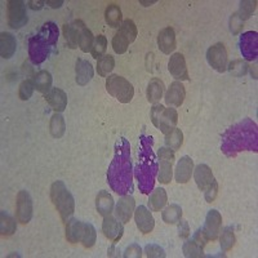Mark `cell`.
I'll return each mask as SVG.
<instances>
[{
	"label": "cell",
	"mask_w": 258,
	"mask_h": 258,
	"mask_svg": "<svg viewBox=\"0 0 258 258\" xmlns=\"http://www.w3.org/2000/svg\"><path fill=\"white\" fill-rule=\"evenodd\" d=\"M257 124L250 119H244L223 133L221 150L229 158H234L241 151H257Z\"/></svg>",
	"instance_id": "6da1fadb"
},
{
	"label": "cell",
	"mask_w": 258,
	"mask_h": 258,
	"mask_svg": "<svg viewBox=\"0 0 258 258\" xmlns=\"http://www.w3.org/2000/svg\"><path fill=\"white\" fill-rule=\"evenodd\" d=\"M110 187L119 195H126L132 187V163L129 154V144L125 138L117 142L115 156L107 172Z\"/></svg>",
	"instance_id": "7a4b0ae2"
},
{
	"label": "cell",
	"mask_w": 258,
	"mask_h": 258,
	"mask_svg": "<svg viewBox=\"0 0 258 258\" xmlns=\"http://www.w3.org/2000/svg\"><path fill=\"white\" fill-rule=\"evenodd\" d=\"M135 172L140 191L145 195L151 192V190L154 188V183H155L158 164H156L155 154L153 151V138L149 136L142 135L140 138L138 161Z\"/></svg>",
	"instance_id": "3957f363"
},
{
	"label": "cell",
	"mask_w": 258,
	"mask_h": 258,
	"mask_svg": "<svg viewBox=\"0 0 258 258\" xmlns=\"http://www.w3.org/2000/svg\"><path fill=\"white\" fill-rule=\"evenodd\" d=\"M50 200L59 213L62 222H68L75 212V199L63 181L53 182L50 186Z\"/></svg>",
	"instance_id": "277c9868"
},
{
	"label": "cell",
	"mask_w": 258,
	"mask_h": 258,
	"mask_svg": "<svg viewBox=\"0 0 258 258\" xmlns=\"http://www.w3.org/2000/svg\"><path fill=\"white\" fill-rule=\"evenodd\" d=\"M150 117L154 125L160 129V132L164 135L172 132L178 123V114L176 109L164 107L160 103H155L153 106V109L150 111Z\"/></svg>",
	"instance_id": "5b68a950"
},
{
	"label": "cell",
	"mask_w": 258,
	"mask_h": 258,
	"mask_svg": "<svg viewBox=\"0 0 258 258\" xmlns=\"http://www.w3.org/2000/svg\"><path fill=\"white\" fill-rule=\"evenodd\" d=\"M194 178L199 190L204 192L207 202H214L218 194V183L212 173L211 168L207 164H199L194 169Z\"/></svg>",
	"instance_id": "8992f818"
},
{
	"label": "cell",
	"mask_w": 258,
	"mask_h": 258,
	"mask_svg": "<svg viewBox=\"0 0 258 258\" xmlns=\"http://www.w3.org/2000/svg\"><path fill=\"white\" fill-rule=\"evenodd\" d=\"M106 91L121 103H129L135 96L132 83H129V80L116 74L109 75V78L106 79Z\"/></svg>",
	"instance_id": "52a82bcc"
},
{
	"label": "cell",
	"mask_w": 258,
	"mask_h": 258,
	"mask_svg": "<svg viewBox=\"0 0 258 258\" xmlns=\"http://www.w3.org/2000/svg\"><path fill=\"white\" fill-rule=\"evenodd\" d=\"M159 163L158 165V179L161 185H168L173 177V163H174V151L169 147H160L158 151Z\"/></svg>",
	"instance_id": "ba28073f"
},
{
	"label": "cell",
	"mask_w": 258,
	"mask_h": 258,
	"mask_svg": "<svg viewBox=\"0 0 258 258\" xmlns=\"http://www.w3.org/2000/svg\"><path fill=\"white\" fill-rule=\"evenodd\" d=\"M7 20L8 26L12 29L18 30L27 24L26 6L22 0H9L7 3Z\"/></svg>",
	"instance_id": "9c48e42d"
},
{
	"label": "cell",
	"mask_w": 258,
	"mask_h": 258,
	"mask_svg": "<svg viewBox=\"0 0 258 258\" xmlns=\"http://www.w3.org/2000/svg\"><path fill=\"white\" fill-rule=\"evenodd\" d=\"M32 199L27 191L21 190L17 194V199H16V220L17 222L22 225H27L32 218Z\"/></svg>",
	"instance_id": "30bf717a"
},
{
	"label": "cell",
	"mask_w": 258,
	"mask_h": 258,
	"mask_svg": "<svg viewBox=\"0 0 258 258\" xmlns=\"http://www.w3.org/2000/svg\"><path fill=\"white\" fill-rule=\"evenodd\" d=\"M207 61L212 69L217 73H225L227 70V50L222 43L212 45L207 50Z\"/></svg>",
	"instance_id": "8fae6325"
},
{
	"label": "cell",
	"mask_w": 258,
	"mask_h": 258,
	"mask_svg": "<svg viewBox=\"0 0 258 258\" xmlns=\"http://www.w3.org/2000/svg\"><path fill=\"white\" fill-rule=\"evenodd\" d=\"M50 47L48 43H45L41 38L38 35L31 36L29 40V57L30 61L34 64H40L47 59L48 54H49Z\"/></svg>",
	"instance_id": "7c38bea8"
},
{
	"label": "cell",
	"mask_w": 258,
	"mask_h": 258,
	"mask_svg": "<svg viewBox=\"0 0 258 258\" xmlns=\"http://www.w3.org/2000/svg\"><path fill=\"white\" fill-rule=\"evenodd\" d=\"M208 239L206 238V235L203 234V230L199 229L195 234H194L192 239L191 240L185 241L183 246H182V250H183V254L187 258H197V257H203L204 253L203 249L206 246Z\"/></svg>",
	"instance_id": "4fadbf2b"
},
{
	"label": "cell",
	"mask_w": 258,
	"mask_h": 258,
	"mask_svg": "<svg viewBox=\"0 0 258 258\" xmlns=\"http://www.w3.org/2000/svg\"><path fill=\"white\" fill-rule=\"evenodd\" d=\"M240 52L246 61H254L258 54V34L255 31L244 32L240 36Z\"/></svg>",
	"instance_id": "5bb4252c"
},
{
	"label": "cell",
	"mask_w": 258,
	"mask_h": 258,
	"mask_svg": "<svg viewBox=\"0 0 258 258\" xmlns=\"http://www.w3.org/2000/svg\"><path fill=\"white\" fill-rule=\"evenodd\" d=\"M168 70L177 82H179V80L181 82H187V80H190L185 56L182 53H174V54L170 56L169 62H168Z\"/></svg>",
	"instance_id": "9a60e30c"
},
{
	"label": "cell",
	"mask_w": 258,
	"mask_h": 258,
	"mask_svg": "<svg viewBox=\"0 0 258 258\" xmlns=\"http://www.w3.org/2000/svg\"><path fill=\"white\" fill-rule=\"evenodd\" d=\"M221 226H222V216L218 211L212 209L208 212L206 217V223L203 227V234L209 240H217L221 232Z\"/></svg>",
	"instance_id": "2e32d148"
},
{
	"label": "cell",
	"mask_w": 258,
	"mask_h": 258,
	"mask_svg": "<svg viewBox=\"0 0 258 258\" xmlns=\"http://www.w3.org/2000/svg\"><path fill=\"white\" fill-rule=\"evenodd\" d=\"M102 232L112 244H116L124 234L123 222H120L116 217H112L111 214L106 216V217H103Z\"/></svg>",
	"instance_id": "e0dca14e"
},
{
	"label": "cell",
	"mask_w": 258,
	"mask_h": 258,
	"mask_svg": "<svg viewBox=\"0 0 258 258\" xmlns=\"http://www.w3.org/2000/svg\"><path fill=\"white\" fill-rule=\"evenodd\" d=\"M136 202L135 198L131 195H123L115 206V217L120 222L126 223L131 221L132 216L135 214Z\"/></svg>",
	"instance_id": "ac0fdd59"
},
{
	"label": "cell",
	"mask_w": 258,
	"mask_h": 258,
	"mask_svg": "<svg viewBox=\"0 0 258 258\" xmlns=\"http://www.w3.org/2000/svg\"><path fill=\"white\" fill-rule=\"evenodd\" d=\"M135 221L137 229L145 235L150 234L155 227V220H154L153 214L144 206H140L135 209Z\"/></svg>",
	"instance_id": "d6986e66"
},
{
	"label": "cell",
	"mask_w": 258,
	"mask_h": 258,
	"mask_svg": "<svg viewBox=\"0 0 258 258\" xmlns=\"http://www.w3.org/2000/svg\"><path fill=\"white\" fill-rule=\"evenodd\" d=\"M158 47L164 54H170L177 48L176 32L170 26L160 30L158 35Z\"/></svg>",
	"instance_id": "ffe728a7"
},
{
	"label": "cell",
	"mask_w": 258,
	"mask_h": 258,
	"mask_svg": "<svg viewBox=\"0 0 258 258\" xmlns=\"http://www.w3.org/2000/svg\"><path fill=\"white\" fill-rule=\"evenodd\" d=\"M186 97V89L181 82H173L169 85V88L165 92V103L168 106L179 107L182 106Z\"/></svg>",
	"instance_id": "44dd1931"
},
{
	"label": "cell",
	"mask_w": 258,
	"mask_h": 258,
	"mask_svg": "<svg viewBox=\"0 0 258 258\" xmlns=\"http://www.w3.org/2000/svg\"><path fill=\"white\" fill-rule=\"evenodd\" d=\"M94 71L92 68V63L87 59L78 58L77 64H75V80H77L78 85L84 87L88 84L92 79H93Z\"/></svg>",
	"instance_id": "7402d4cb"
},
{
	"label": "cell",
	"mask_w": 258,
	"mask_h": 258,
	"mask_svg": "<svg viewBox=\"0 0 258 258\" xmlns=\"http://www.w3.org/2000/svg\"><path fill=\"white\" fill-rule=\"evenodd\" d=\"M194 173V161L190 156H182L177 163L174 177L178 183H186L190 181Z\"/></svg>",
	"instance_id": "603a6c76"
},
{
	"label": "cell",
	"mask_w": 258,
	"mask_h": 258,
	"mask_svg": "<svg viewBox=\"0 0 258 258\" xmlns=\"http://www.w3.org/2000/svg\"><path fill=\"white\" fill-rule=\"evenodd\" d=\"M48 105L56 112H62L68 107V94L61 88H52V91L45 94Z\"/></svg>",
	"instance_id": "cb8c5ba5"
},
{
	"label": "cell",
	"mask_w": 258,
	"mask_h": 258,
	"mask_svg": "<svg viewBox=\"0 0 258 258\" xmlns=\"http://www.w3.org/2000/svg\"><path fill=\"white\" fill-rule=\"evenodd\" d=\"M96 208L97 212H98L102 217H106V216L112 214L115 208V203L112 197L107 192V191L102 190L98 192V195H97L96 198Z\"/></svg>",
	"instance_id": "d4e9b609"
},
{
	"label": "cell",
	"mask_w": 258,
	"mask_h": 258,
	"mask_svg": "<svg viewBox=\"0 0 258 258\" xmlns=\"http://www.w3.org/2000/svg\"><path fill=\"white\" fill-rule=\"evenodd\" d=\"M17 41L11 32H2L0 34V54L2 58L9 59L16 53Z\"/></svg>",
	"instance_id": "484cf974"
},
{
	"label": "cell",
	"mask_w": 258,
	"mask_h": 258,
	"mask_svg": "<svg viewBox=\"0 0 258 258\" xmlns=\"http://www.w3.org/2000/svg\"><path fill=\"white\" fill-rule=\"evenodd\" d=\"M34 85H35V89L38 92L43 94H48L52 91V83L53 78L50 75L49 71L47 70H40L38 73L34 74V77L31 78Z\"/></svg>",
	"instance_id": "4316f807"
},
{
	"label": "cell",
	"mask_w": 258,
	"mask_h": 258,
	"mask_svg": "<svg viewBox=\"0 0 258 258\" xmlns=\"http://www.w3.org/2000/svg\"><path fill=\"white\" fill-rule=\"evenodd\" d=\"M78 29H79V48L82 49V52L88 53L92 50L94 43V36L92 34L91 30L85 26V24L82 20H77Z\"/></svg>",
	"instance_id": "83f0119b"
},
{
	"label": "cell",
	"mask_w": 258,
	"mask_h": 258,
	"mask_svg": "<svg viewBox=\"0 0 258 258\" xmlns=\"http://www.w3.org/2000/svg\"><path fill=\"white\" fill-rule=\"evenodd\" d=\"M83 226H84V222L77 220V218H70L66 222V239H68L69 243H80L83 234Z\"/></svg>",
	"instance_id": "f1b7e54d"
},
{
	"label": "cell",
	"mask_w": 258,
	"mask_h": 258,
	"mask_svg": "<svg viewBox=\"0 0 258 258\" xmlns=\"http://www.w3.org/2000/svg\"><path fill=\"white\" fill-rule=\"evenodd\" d=\"M165 85L163 83V80H160L159 78H153L150 80L149 85H147V91H146V97L147 101L150 103H158L160 101V98L163 97V93H164Z\"/></svg>",
	"instance_id": "f546056e"
},
{
	"label": "cell",
	"mask_w": 258,
	"mask_h": 258,
	"mask_svg": "<svg viewBox=\"0 0 258 258\" xmlns=\"http://www.w3.org/2000/svg\"><path fill=\"white\" fill-rule=\"evenodd\" d=\"M62 31H63L64 41L70 49L79 47V29H78L77 20L73 21L71 24H64Z\"/></svg>",
	"instance_id": "4dcf8cb0"
},
{
	"label": "cell",
	"mask_w": 258,
	"mask_h": 258,
	"mask_svg": "<svg viewBox=\"0 0 258 258\" xmlns=\"http://www.w3.org/2000/svg\"><path fill=\"white\" fill-rule=\"evenodd\" d=\"M36 35L47 41L50 47H54L57 44V40H58V27L54 22H45Z\"/></svg>",
	"instance_id": "1f68e13d"
},
{
	"label": "cell",
	"mask_w": 258,
	"mask_h": 258,
	"mask_svg": "<svg viewBox=\"0 0 258 258\" xmlns=\"http://www.w3.org/2000/svg\"><path fill=\"white\" fill-rule=\"evenodd\" d=\"M105 20L106 24L109 25L112 29H119L123 22V15H121V9L117 4L111 3L106 7L105 11Z\"/></svg>",
	"instance_id": "d6a6232c"
},
{
	"label": "cell",
	"mask_w": 258,
	"mask_h": 258,
	"mask_svg": "<svg viewBox=\"0 0 258 258\" xmlns=\"http://www.w3.org/2000/svg\"><path fill=\"white\" fill-rule=\"evenodd\" d=\"M168 202L167 191L164 188H155L149 198V207L153 212H160Z\"/></svg>",
	"instance_id": "836d02e7"
},
{
	"label": "cell",
	"mask_w": 258,
	"mask_h": 258,
	"mask_svg": "<svg viewBox=\"0 0 258 258\" xmlns=\"http://www.w3.org/2000/svg\"><path fill=\"white\" fill-rule=\"evenodd\" d=\"M17 230V223L15 218L6 211L0 213V235L2 236H12Z\"/></svg>",
	"instance_id": "e575fe53"
},
{
	"label": "cell",
	"mask_w": 258,
	"mask_h": 258,
	"mask_svg": "<svg viewBox=\"0 0 258 258\" xmlns=\"http://www.w3.org/2000/svg\"><path fill=\"white\" fill-rule=\"evenodd\" d=\"M49 131L52 137L54 138H61L63 137L64 132H66V123H64V119L59 112L53 114L50 117L49 123Z\"/></svg>",
	"instance_id": "d590c367"
},
{
	"label": "cell",
	"mask_w": 258,
	"mask_h": 258,
	"mask_svg": "<svg viewBox=\"0 0 258 258\" xmlns=\"http://www.w3.org/2000/svg\"><path fill=\"white\" fill-rule=\"evenodd\" d=\"M161 218L167 225H176L182 218V208L177 204H170L163 211Z\"/></svg>",
	"instance_id": "8d00e7d4"
},
{
	"label": "cell",
	"mask_w": 258,
	"mask_h": 258,
	"mask_svg": "<svg viewBox=\"0 0 258 258\" xmlns=\"http://www.w3.org/2000/svg\"><path fill=\"white\" fill-rule=\"evenodd\" d=\"M115 59L111 54H103L101 58L97 59V73L102 78L109 77V74L114 70Z\"/></svg>",
	"instance_id": "74e56055"
},
{
	"label": "cell",
	"mask_w": 258,
	"mask_h": 258,
	"mask_svg": "<svg viewBox=\"0 0 258 258\" xmlns=\"http://www.w3.org/2000/svg\"><path fill=\"white\" fill-rule=\"evenodd\" d=\"M182 144H183V133L181 129L174 128L172 132L165 135V146L169 147L170 150L177 151L181 149Z\"/></svg>",
	"instance_id": "f35d334b"
},
{
	"label": "cell",
	"mask_w": 258,
	"mask_h": 258,
	"mask_svg": "<svg viewBox=\"0 0 258 258\" xmlns=\"http://www.w3.org/2000/svg\"><path fill=\"white\" fill-rule=\"evenodd\" d=\"M97 239V231L94 229V226L92 223H84L83 226V234L82 239H80V243L83 244L84 248H92L96 243Z\"/></svg>",
	"instance_id": "ab89813d"
},
{
	"label": "cell",
	"mask_w": 258,
	"mask_h": 258,
	"mask_svg": "<svg viewBox=\"0 0 258 258\" xmlns=\"http://www.w3.org/2000/svg\"><path fill=\"white\" fill-rule=\"evenodd\" d=\"M235 234H234V227L232 226H227L225 227L220 236V244L221 249L223 252H229L230 249H232V246L235 245Z\"/></svg>",
	"instance_id": "60d3db41"
},
{
	"label": "cell",
	"mask_w": 258,
	"mask_h": 258,
	"mask_svg": "<svg viewBox=\"0 0 258 258\" xmlns=\"http://www.w3.org/2000/svg\"><path fill=\"white\" fill-rule=\"evenodd\" d=\"M129 44H131V41L128 40V38L124 35L120 30H117L116 34L112 38V49H114V52L116 54H123L128 50Z\"/></svg>",
	"instance_id": "b9f144b4"
},
{
	"label": "cell",
	"mask_w": 258,
	"mask_h": 258,
	"mask_svg": "<svg viewBox=\"0 0 258 258\" xmlns=\"http://www.w3.org/2000/svg\"><path fill=\"white\" fill-rule=\"evenodd\" d=\"M255 8H257V2L255 0H244V2H240L239 11L235 13L244 22V21L248 20L254 13Z\"/></svg>",
	"instance_id": "7bdbcfd3"
},
{
	"label": "cell",
	"mask_w": 258,
	"mask_h": 258,
	"mask_svg": "<svg viewBox=\"0 0 258 258\" xmlns=\"http://www.w3.org/2000/svg\"><path fill=\"white\" fill-rule=\"evenodd\" d=\"M107 49V39L105 35H98L96 36L93 43V47H92L91 54L93 58L98 59L103 56Z\"/></svg>",
	"instance_id": "ee69618b"
},
{
	"label": "cell",
	"mask_w": 258,
	"mask_h": 258,
	"mask_svg": "<svg viewBox=\"0 0 258 258\" xmlns=\"http://www.w3.org/2000/svg\"><path fill=\"white\" fill-rule=\"evenodd\" d=\"M248 63H246L245 61H243V59H235V61L230 62L229 64H227V70L230 71V74L231 75H234V77H244L246 73H248Z\"/></svg>",
	"instance_id": "f6af8a7d"
},
{
	"label": "cell",
	"mask_w": 258,
	"mask_h": 258,
	"mask_svg": "<svg viewBox=\"0 0 258 258\" xmlns=\"http://www.w3.org/2000/svg\"><path fill=\"white\" fill-rule=\"evenodd\" d=\"M35 91V85L32 79H26L21 83L20 87H18V98L21 101H27L31 98L32 93Z\"/></svg>",
	"instance_id": "bcb514c9"
},
{
	"label": "cell",
	"mask_w": 258,
	"mask_h": 258,
	"mask_svg": "<svg viewBox=\"0 0 258 258\" xmlns=\"http://www.w3.org/2000/svg\"><path fill=\"white\" fill-rule=\"evenodd\" d=\"M119 30H120L124 35L128 38V40L131 41V43H133V41L136 40V38H137V34H138L137 26H136L135 22H133L132 20H129V18L128 20H124L123 22H121Z\"/></svg>",
	"instance_id": "7dc6e473"
},
{
	"label": "cell",
	"mask_w": 258,
	"mask_h": 258,
	"mask_svg": "<svg viewBox=\"0 0 258 258\" xmlns=\"http://www.w3.org/2000/svg\"><path fill=\"white\" fill-rule=\"evenodd\" d=\"M145 253H146V257L149 258H165L164 249L161 248L160 245H156V244H149V245L145 246Z\"/></svg>",
	"instance_id": "c3c4849f"
},
{
	"label": "cell",
	"mask_w": 258,
	"mask_h": 258,
	"mask_svg": "<svg viewBox=\"0 0 258 258\" xmlns=\"http://www.w3.org/2000/svg\"><path fill=\"white\" fill-rule=\"evenodd\" d=\"M243 24L244 22L238 17V15L234 13V15L230 17V31H231L234 35H238L239 32L241 31V29H243Z\"/></svg>",
	"instance_id": "681fc988"
},
{
	"label": "cell",
	"mask_w": 258,
	"mask_h": 258,
	"mask_svg": "<svg viewBox=\"0 0 258 258\" xmlns=\"http://www.w3.org/2000/svg\"><path fill=\"white\" fill-rule=\"evenodd\" d=\"M123 257H135V258H141L142 257V249L141 246L138 244H131L129 246H126L125 250H124Z\"/></svg>",
	"instance_id": "f907efd6"
},
{
	"label": "cell",
	"mask_w": 258,
	"mask_h": 258,
	"mask_svg": "<svg viewBox=\"0 0 258 258\" xmlns=\"http://www.w3.org/2000/svg\"><path fill=\"white\" fill-rule=\"evenodd\" d=\"M190 226L187 221L179 220L178 221V236L181 239H187L190 236Z\"/></svg>",
	"instance_id": "816d5d0a"
},
{
	"label": "cell",
	"mask_w": 258,
	"mask_h": 258,
	"mask_svg": "<svg viewBox=\"0 0 258 258\" xmlns=\"http://www.w3.org/2000/svg\"><path fill=\"white\" fill-rule=\"evenodd\" d=\"M44 4L45 2H41V0H38V2H35V0H30L29 2V7L32 9V11H40Z\"/></svg>",
	"instance_id": "f5cc1de1"
},
{
	"label": "cell",
	"mask_w": 258,
	"mask_h": 258,
	"mask_svg": "<svg viewBox=\"0 0 258 258\" xmlns=\"http://www.w3.org/2000/svg\"><path fill=\"white\" fill-rule=\"evenodd\" d=\"M22 71H24L25 74H27V75H29V77H34V70H32V68L31 66H30L29 64V62H25L24 63V66H22Z\"/></svg>",
	"instance_id": "db71d44e"
},
{
	"label": "cell",
	"mask_w": 258,
	"mask_h": 258,
	"mask_svg": "<svg viewBox=\"0 0 258 258\" xmlns=\"http://www.w3.org/2000/svg\"><path fill=\"white\" fill-rule=\"evenodd\" d=\"M45 4L49 7H52V8H61L62 6H63V0H58V2H53V0H47L45 2Z\"/></svg>",
	"instance_id": "11a10c76"
},
{
	"label": "cell",
	"mask_w": 258,
	"mask_h": 258,
	"mask_svg": "<svg viewBox=\"0 0 258 258\" xmlns=\"http://www.w3.org/2000/svg\"><path fill=\"white\" fill-rule=\"evenodd\" d=\"M155 3H156V0H151V2H144V0H141V2H140V4H142L144 7H150Z\"/></svg>",
	"instance_id": "9f6ffc18"
}]
</instances>
